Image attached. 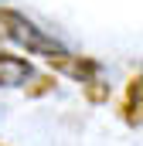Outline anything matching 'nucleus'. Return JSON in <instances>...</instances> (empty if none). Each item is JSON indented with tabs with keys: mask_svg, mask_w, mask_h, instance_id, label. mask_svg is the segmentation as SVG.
<instances>
[{
	"mask_svg": "<svg viewBox=\"0 0 143 146\" xmlns=\"http://www.w3.org/2000/svg\"><path fill=\"white\" fill-rule=\"evenodd\" d=\"M85 95H89L92 102H106V99H109V85L96 78V82H89V85H85Z\"/></svg>",
	"mask_w": 143,
	"mask_h": 146,
	"instance_id": "nucleus-5",
	"label": "nucleus"
},
{
	"mask_svg": "<svg viewBox=\"0 0 143 146\" xmlns=\"http://www.w3.org/2000/svg\"><path fill=\"white\" fill-rule=\"evenodd\" d=\"M51 85H55V78H34V85L27 88V95H44V92H51Z\"/></svg>",
	"mask_w": 143,
	"mask_h": 146,
	"instance_id": "nucleus-6",
	"label": "nucleus"
},
{
	"mask_svg": "<svg viewBox=\"0 0 143 146\" xmlns=\"http://www.w3.org/2000/svg\"><path fill=\"white\" fill-rule=\"evenodd\" d=\"M0 41H3V27H0Z\"/></svg>",
	"mask_w": 143,
	"mask_h": 146,
	"instance_id": "nucleus-7",
	"label": "nucleus"
},
{
	"mask_svg": "<svg viewBox=\"0 0 143 146\" xmlns=\"http://www.w3.org/2000/svg\"><path fill=\"white\" fill-rule=\"evenodd\" d=\"M48 65H51L55 72L75 78L78 85H89V82H96V78L102 75V65H99L96 58H82V54H68V51H61V54L48 58Z\"/></svg>",
	"mask_w": 143,
	"mask_h": 146,
	"instance_id": "nucleus-2",
	"label": "nucleus"
},
{
	"mask_svg": "<svg viewBox=\"0 0 143 146\" xmlns=\"http://www.w3.org/2000/svg\"><path fill=\"white\" fill-rule=\"evenodd\" d=\"M0 27H3V37L7 41H17L24 51H34V54H44V58H55V54L65 51L58 37H51L48 31H41L34 21H27L14 7H3L0 10Z\"/></svg>",
	"mask_w": 143,
	"mask_h": 146,
	"instance_id": "nucleus-1",
	"label": "nucleus"
},
{
	"mask_svg": "<svg viewBox=\"0 0 143 146\" xmlns=\"http://www.w3.org/2000/svg\"><path fill=\"white\" fill-rule=\"evenodd\" d=\"M140 99H143V75H133L130 78V85H126V102H123V119L133 126V129H140Z\"/></svg>",
	"mask_w": 143,
	"mask_h": 146,
	"instance_id": "nucleus-4",
	"label": "nucleus"
},
{
	"mask_svg": "<svg viewBox=\"0 0 143 146\" xmlns=\"http://www.w3.org/2000/svg\"><path fill=\"white\" fill-rule=\"evenodd\" d=\"M34 75L27 58H17L10 51H0V88H21Z\"/></svg>",
	"mask_w": 143,
	"mask_h": 146,
	"instance_id": "nucleus-3",
	"label": "nucleus"
}]
</instances>
